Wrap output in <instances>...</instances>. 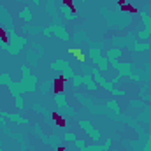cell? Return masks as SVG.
Instances as JSON below:
<instances>
[{
  "instance_id": "obj_3",
  "label": "cell",
  "mask_w": 151,
  "mask_h": 151,
  "mask_svg": "<svg viewBox=\"0 0 151 151\" xmlns=\"http://www.w3.org/2000/svg\"><path fill=\"white\" fill-rule=\"evenodd\" d=\"M69 53H70L72 56H76L79 62H84V60H86V58H84V53H83L79 47H70V49H69Z\"/></svg>"
},
{
  "instance_id": "obj_2",
  "label": "cell",
  "mask_w": 151,
  "mask_h": 151,
  "mask_svg": "<svg viewBox=\"0 0 151 151\" xmlns=\"http://www.w3.org/2000/svg\"><path fill=\"white\" fill-rule=\"evenodd\" d=\"M51 118H53V121H55V125H56V127H60V128H65V127H67L65 118H62L58 113H51Z\"/></svg>"
},
{
  "instance_id": "obj_6",
  "label": "cell",
  "mask_w": 151,
  "mask_h": 151,
  "mask_svg": "<svg viewBox=\"0 0 151 151\" xmlns=\"http://www.w3.org/2000/svg\"><path fill=\"white\" fill-rule=\"evenodd\" d=\"M62 4H63V5H67L69 9L72 7V0H62Z\"/></svg>"
},
{
  "instance_id": "obj_4",
  "label": "cell",
  "mask_w": 151,
  "mask_h": 151,
  "mask_svg": "<svg viewBox=\"0 0 151 151\" xmlns=\"http://www.w3.org/2000/svg\"><path fill=\"white\" fill-rule=\"evenodd\" d=\"M121 11H125V12H132V14H137V12H139V9H137V7H134V5H130V4L121 5Z\"/></svg>"
},
{
  "instance_id": "obj_5",
  "label": "cell",
  "mask_w": 151,
  "mask_h": 151,
  "mask_svg": "<svg viewBox=\"0 0 151 151\" xmlns=\"http://www.w3.org/2000/svg\"><path fill=\"white\" fill-rule=\"evenodd\" d=\"M0 40H2L4 44H9V34L5 32L4 27H0Z\"/></svg>"
},
{
  "instance_id": "obj_8",
  "label": "cell",
  "mask_w": 151,
  "mask_h": 151,
  "mask_svg": "<svg viewBox=\"0 0 151 151\" xmlns=\"http://www.w3.org/2000/svg\"><path fill=\"white\" fill-rule=\"evenodd\" d=\"M56 151H65V146H58V150Z\"/></svg>"
},
{
  "instance_id": "obj_7",
  "label": "cell",
  "mask_w": 151,
  "mask_h": 151,
  "mask_svg": "<svg viewBox=\"0 0 151 151\" xmlns=\"http://www.w3.org/2000/svg\"><path fill=\"white\" fill-rule=\"evenodd\" d=\"M118 4H119V7H121V5H125V4H127V0H118Z\"/></svg>"
},
{
  "instance_id": "obj_1",
  "label": "cell",
  "mask_w": 151,
  "mask_h": 151,
  "mask_svg": "<svg viewBox=\"0 0 151 151\" xmlns=\"http://www.w3.org/2000/svg\"><path fill=\"white\" fill-rule=\"evenodd\" d=\"M65 83H67V79H65L63 76H58V77L53 81V93H55V95H60V93L63 91V88H65Z\"/></svg>"
}]
</instances>
